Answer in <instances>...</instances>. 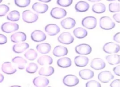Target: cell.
I'll list each match as a JSON object with an SVG mask.
<instances>
[{
    "label": "cell",
    "mask_w": 120,
    "mask_h": 87,
    "mask_svg": "<svg viewBox=\"0 0 120 87\" xmlns=\"http://www.w3.org/2000/svg\"><path fill=\"white\" fill-rule=\"evenodd\" d=\"M120 4L118 2H111L108 5V9L112 13L119 12L120 10Z\"/></svg>",
    "instance_id": "e575fe53"
},
{
    "label": "cell",
    "mask_w": 120,
    "mask_h": 87,
    "mask_svg": "<svg viewBox=\"0 0 120 87\" xmlns=\"http://www.w3.org/2000/svg\"><path fill=\"white\" fill-rule=\"evenodd\" d=\"M8 39L7 37L2 34L0 33V45H3L7 42Z\"/></svg>",
    "instance_id": "ab89813d"
},
{
    "label": "cell",
    "mask_w": 120,
    "mask_h": 87,
    "mask_svg": "<svg viewBox=\"0 0 120 87\" xmlns=\"http://www.w3.org/2000/svg\"><path fill=\"white\" fill-rule=\"evenodd\" d=\"M45 31L49 35L54 36L60 32V29L58 25L54 24H50L45 27Z\"/></svg>",
    "instance_id": "9a60e30c"
},
{
    "label": "cell",
    "mask_w": 120,
    "mask_h": 87,
    "mask_svg": "<svg viewBox=\"0 0 120 87\" xmlns=\"http://www.w3.org/2000/svg\"><path fill=\"white\" fill-rule=\"evenodd\" d=\"M68 52V49L61 45L56 46L53 48L52 54L56 57H61L63 56L66 55Z\"/></svg>",
    "instance_id": "e0dca14e"
},
{
    "label": "cell",
    "mask_w": 120,
    "mask_h": 87,
    "mask_svg": "<svg viewBox=\"0 0 120 87\" xmlns=\"http://www.w3.org/2000/svg\"><path fill=\"white\" fill-rule=\"evenodd\" d=\"M22 19L27 23H33L38 19V15L30 10H25L22 12Z\"/></svg>",
    "instance_id": "7a4b0ae2"
},
{
    "label": "cell",
    "mask_w": 120,
    "mask_h": 87,
    "mask_svg": "<svg viewBox=\"0 0 120 87\" xmlns=\"http://www.w3.org/2000/svg\"><path fill=\"white\" fill-rule=\"evenodd\" d=\"M27 39L26 34L22 32H17L12 34L10 36V40L14 43H21Z\"/></svg>",
    "instance_id": "5bb4252c"
},
{
    "label": "cell",
    "mask_w": 120,
    "mask_h": 87,
    "mask_svg": "<svg viewBox=\"0 0 120 87\" xmlns=\"http://www.w3.org/2000/svg\"><path fill=\"white\" fill-rule=\"evenodd\" d=\"M99 24L100 27L105 30L112 29L115 26V24L113 21L108 16H104L99 19Z\"/></svg>",
    "instance_id": "6da1fadb"
},
{
    "label": "cell",
    "mask_w": 120,
    "mask_h": 87,
    "mask_svg": "<svg viewBox=\"0 0 120 87\" xmlns=\"http://www.w3.org/2000/svg\"><path fill=\"white\" fill-rule=\"evenodd\" d=\"M2 1V0H0V3Z\"/></svg>",
    "instance_id": "c3c4849f"
},
{
    "label": "cell",
    "mask_w": 120,
    "mask_h": 87,
    "mask_svg": "<svg viewBox=\"0 0 120 87\" xmlns=\"http://www.w3.org/2000/svg\"><path fill=\"white\" fill-rule=\"evenodd\" d=\"M19 28V25L17 23L9 22L4 23L1 26L2 31L7 33L14 32L18 30Z\"/></svg>",
    "instance_id": "8992f818"
},
{
    "label": "cell",
    "mask_w": 120,
    "mask_h": 87,
    "mask_svg": "<svg viewBox=\"0 0 120 87\" xmlns=\"http://www.w3.org/2000/svg\"><path fill=\"white\" fill-rule=\"evenodd\" d=\"M9 10V7L5 5H0V16H4Z\"/></svg>",
    "instance_id": "74e56055"
},
{
    "label": "cell",
    "mask_w": 120,
    "mask_h": 87,
    "mask_svg": "<svg viewBox=\"0 0 120 87\" xmlns=\"http://www.w3.org/2000/svg\"><path fill=\"white\" fill-rule=\"evenodd\" d=\"M105 63L102 59L100 58H93L90 63L91 68L96 70L103 69L105 68Z\"/></svg>",
    "instance_id": "7c38bea8"
},
{
    "label": "cell",
    "mask_w": 120,
    "mask_h": 87,
    "mask_svg": "<svg viewBox=\"0 0 120 87\" xmlns=\"http://www.w3.org/2000/svg\"><path fill=\"white\" fill-rule=\"evenodd\" d=\"M31 1L30 0H15L14 2L15 4L20 8H25L28 6Z\"/></svg>",
    "instance_id": "d590c367"
},
{
    "label": "cell",
    "mask_w": 120,
    "mask_h": 87,
    "mask_svg": "<svg viewBox=\"0 0 120 87\" xmlns=\"http://www.w3.org/2000/svg\"><path fill=\"white\" fill-rule=\"evenodd\" d=\"M38 68V66L37 64L35 63H30L26 68V71L29 73H35Z\"/></svg>",
    "instance_id": "836d02e7"
},
{
    "label": "cell",
    "mask_w": 120,
    "mask_h": 87,
    "mask_svg": "<svg viewBox=\"0 0 120 87\" xmlns=\"http://www.w3.org/2000/svg\"></svg>",
    "instance_id": "681fc988"
},
{
    "label": "cell",
    "mask_w": 120,
    "mask_h": 87,
    "mask_svg": "<svg viewBox=\"0 0 120 87\" xmlns=\"http://www.w3.org/2000/svg\"><path fill=\"white\" fill-rule=\"evenodd\" d=\"M72 3V0H58L57 1V3L58 5L64 7H68L70 6Z\"/></svg>",
    "instance_id": "8d00e7d4"
},
{
    "label": "cell",
    "mask_w": 120,
    "mask_h": 87,
    "mask_svg": "<svg viewBox=\"0 0 120 87\" xmlns=\"http://www.w3.org/2000/svg\"><path fill=\"white\" fill-rule=\"evenodd\" d=\"M39 1H40V2H42V3H47V2H50L51 0H39Z\"/></svg>",
    "instance_id": "bcb514c9"
},
{
    "label": "cell",
    "mask_w": 120,
    "mask_h": 87,
    "mask_svg": "<svg viewBox=\"0 0 120 87\" xmlns=\"http://www.w3.org/2000/svg\"><path fill=\"white\" fill-rule=\"evenodd\" d=\"M31 40L36 42H40L45 40L46 39V35L42 31L36 30L31 33Z\"/></svg>",
    "instance_id": "30bf717a"
},
{
    "label": "cell",
    "mask_w": 120,
    "mask_h": 87,
    "mask_svg": "<svg viewBox=\"0 0 120 87\" xmlns=\"http://www.w3.org/2000/svg\"><path fill=\"white\" fill-rule=\"evenodd\" d=\"M58 66L62 68L69 67L72 65L71 59L68 57H63L59 58L57 62Z\"/></svg>",
    "instance_id": "d4e9b609"
},
{
    "label": "cell",
    "mask_w": 120,
    "mask_h": 87,
    "mask_svg": "<svg viewBox=\"0 0 120 87\" xmlns=\"http://www.w3.org/2000/svg\"><path fill=\"white\" fill-rule=\"evenodd\" d=\"M89 58L84 55H77L74 58V63L77 67H82L86 66L89 63Z\"/></svg>",
    "instance_id": "ffe728a7"
},
{
    "label": "cell",
    "mask_w": 120,
    "mask_h": 87,
    "mask_svg": "<svg viewBox=\"0 0 120 87\" xmlns=\"http://www.w3.org/2000/svg\"><path fill=\"white\" fill-rule=\"evenodd\" d=\"M92 11L97 14L104 13L106 10L105 5L102 2H97L94 3L91 8Z\"/></svg>",
    "instance_id": "f1b7e54d"
},
{
    "label": "cell",
    "mask_w": 120,
    "mask_h": 87,
    "mask_svg": "<svg viewBox=\"0 0 120 87\" xmlns=\"http://www.w3.org/2000/svg\"><path fill=\"white\" fill-rule=\"evenodd\" d=\"M90 8L89 4L85 1H79L75 6V8L76 12H84L87 11Z\"/></svg>",
    "instance_id": "7402d4cb"
},
{
    "label": "cell",
    "mask_w": 120,
    "mask_h": 87,
    "mask_svg": "<svg viewBox=\"0 0 120 87\" xmlns=\"http://www.w3.org/2000/svg\"><path fill=\"white\" fill-rule=\"evenodd\" d=\"M38 55V53L35 50L32 48L29 49L24 54V57L30 61L35 60Z\"/></svg>",
    "instance_id": "d6a6232c"
},
{
    "label": "cell",
    "mask_w": 120,
    "mask_h": 87,
    "mask_svg": "<svg viewBox=\"0 0 120 87\" xmlns=\"http://www.w3.org/2000/svg\"><path fill=\"white\" fill-rule=\"evenodd\" d=\"M120 13L119 12L116 13L113 15V18L114 20L118 23H120Z\"/></svg>",
    "instance_id": "ee69618b"
},
{
    "label": "cell",
    "mask_w": 120,
    "mask_h": 87,
    "mask_svg": "<svg viewBox=\"0 0 120 87\" xmlns=\"http://www.w3.org/2000/svg\"><path fill=\"white\" fill-rule=\"evenodd\" d=\"M98 80L104 83L109 82L114 78V76L109 71H104L99 73L98 76Z\"/></svg>",
    "instance_id": "8fae6325"
},
{
    "label": "cell",
    "mask_w": 120,
    "mask_h": 87,
    "mask_svg": "<svg viewBox=\"0 0 120 87\" xmlns=\"http://www.w3.org/2000/svg\"><path fill=\"white\" fill-rule=\"evenodd\" d=\"M86 87H101L100 83L96 80H91L88 81L85 84Z\"/></svg>",
    "instance_id": "f35d334b"
},
{
    "label": "cell",
    "mask_w": 120,
    "mask_h": 87,
    "mask_svg": "<svg viewBox=\"0 0 120 87\" xmlns=\"http://www.w3.org/2000/svg\"><path fill=\"white\" fill-rule=\"evenodd\" d=\"M79 75L81 79L84 80H88L92 78L94 76L93 71L89 69H84L79 71Z\"/></svg>",
    "instance_id": "603a6c76"
},
{
    "label": "cell",
    "mask_w": 120,
    "mask_h": 87,
    "mask_svg": "<svg viewBox=\"0 0 120 87\" xmlns=\"http://www.w3.org/2000/svg\"><path fill=\"white\" fill-rule=\"evenodd\" d=\"M9 87H22L20 86H19V85H13V86H11Z\"/></svg>",
    "instance_id": "7dc6e473"
},
{
    "label": "cell",
    "mask_w": 120,
    "mask_h": 87,
    "mask_svg": "<svg viewBox=\"0 0 120 87\" xmlns=\"http://www.w3.org/2000/svg\"><path fill=\"white\" fill-rule=\"evenodd\" d=\"M20 12L16 10H12L8 14V15L7 16V19L12 22L17 21L20 19Z\"/></svg>",
    "instance_id": "1f68e13d"
},
{
    "label": "cell",
    "mask_w": 120,
    "mask_h": 87,
    "mask_svg": "<svg viewBox=\"0 0 120 87\" xmlns=\"http://www.w3.org/2000/svg\"><path fill=\"white\" fill-rule=\"evenodd\" d=\"M62 82L66 86L74 87L79 83V79L74 75L68 74L63 77Z\"/></svg>",
    "instance_id": "5b68a950"
},
{
    "label": "cell",
    "mask_w": 120,
    "mask_h": 87,
    "mask_svg": "<svg viewBox=\"0 0 120 87\" xmlns=\"http://www.w3.org/2000/svg\"><path fill=\"white\" fill-rule=\"evenodd\" d=\"M1 70L3 72L7 74H14L17 71L16 69L9 62H5L2 63Z\"/></svg>",
    "instance_id": "ac0fdd59"
},
{
    "label": "cell",
    "mask_w": 120,
    "mask_h": 87,
    "mask_svg": "<svg viewBox=\"0 0 120 87\" xmlns=\"http://www.w3.org/2000/svg\"><path fill=\"white\" fill-rule=\"evenodd\" d=\"M76 24L75 20L72 17H67L63 19L60 22L61 26L65 29H70L73 28Z\"/></svg>",
    "instance_id": "d6986e66"
},
{
    "label": "cell",
    "mask_w": 120,
    "mask_h": 87,
    "mask_svg": "<svg viewBox=\"0 0 120 87\" xmlns=\"http://www.w3.org/2000/svg\"><path fill=\"white\" fill-rule=\"evenodd\" d=\"M29 47V45L26 42H21L15 44L12 47L13 52L15 53L20 54L23 53Z\"/></svg>",
    "instance_id": "44dd1931"
},
{
    "label": "cell",
    "mask_w": 120,
    "mask_h": 87,
    "mask_svg": "<svg viewBox=\"0 0 120 87\" xmlns=\"http://www.w3.org/2000/svg\"><path fill=\"white\" fill-rule=\"evenodd\" d=\"M105 59L110 65H117L120 63V55L117 54H112L107 55Z\"/></svg>",
    "instance_id": "4dcf8cb0"
},
{
    "label": "cell",
    "mask_w": 120,
    "mask_h": 87,
    "mask_svg": "<svg viewBox=\"0 0 120 87\" xmlns=\"http://www.w3.org/2000/svg\"><path fill=\"white\" fill-rule=\"evenodd\" d=\"M75 51L79 55H87L91 53L92 48L89 44L82 43L79 44L75 47Z\"/></svg>",
    "instance_id": "ba28073f"
},
{
    "label": "cell",
    "mask_w": 120,
    "mask_h": 87,
    "mask_svg": "<svg viewBox=\"0 0 120 87\" xmlns=\"http://www.w3.org/2000/svg\"><path fill=\"white\" fill-rule=\"evenodd\" d=\"M120 65H118L115 67H114L113 69V71L115 74L116 75L120 76Z\"/></svg>",
    "instance_id": "b9f144b4"
},
{
    "label": "cell",
    "mask_w": 120,
    "mask_h": 87,
    "mask_svg": "<svg viewBox=\"0 0 120 87\" xmlns=\"http://www.w3.org/2000/svg\"><path fill=\"white\" fill-rule=\"evenodd\" d=\"M4 78V77L3 75L0 73V83L2 82L3 81Z\"/></svg>",
    "instance_id": "f6af8a7d"
},
{
    "label": "cell",
    "mask_w": 120,
    "mask_h": 87,
    "mask_svg": "<svg viewBox=\"0 0 120 87\" xmlns=\"http://www.w3.org/2000/svg\"><path fill=\"white\" fill-rule=\"evenodd\" d=\"M50 15L53 18L59 19L64 17L67 15V11L63 8L54 7L51 9Z\"/></svg>",
    "instance_id": "9c48e42d"
},
{
    "label": "cell",
    "mask_w": 120,
    "mask_h": 87,
    "mask_svg": "<svg viewBox=\"0 0 120 87\" xmlns=\"http://www.w3.org/2000/svg\"><path fill=\"white\" fill-rule=\"evenodd\" d=\"M32 82L37 87H45L49 84V80L43 76H38L34 78Z\"/></svg>",
    "instance_id": "2e32d148"
},
{
    "label": "cell",
    "mask_w": 120,
    "mask_h": 87,
    "mask_svg": "<svg viewBox=\"0 0 120 87\" xmlns=\"http://www.w3.org/2000/svg\"><path fill=\"white\" fill-rule=\"evenodd\" d=\"M32 9L38 13L43 14L48 10V6L46 4L42 2H36L33 4Z\"/></svg>",
    "instance_id": "4fadbf2b"
},
{
    "label": "cell",
    "mask_w": 120,
    "mask_h": 87,
    "mask_svg": "<svg viewBox=\"0 0 120 87\" xmlns=\"http://www.w3.org/2000/svg\"><path fill=\"white\" fill-rule=\"evenodd\" d=\"M103 50L107 54L117 53L120 51V45L113 42H107L104 45Z\"/></svg>",
    "instance_id": "277c9868"
},
{
    "label": "cell",
    "mask_w": 120,
    "mask_h": 87,
    "mask_svg": "<svg viewBox=\"0 0 120 87\" xmlns=\"http://www.w3.org/2000/svg\"><path fill=\"white\" fill-rule=\"evenodd\" d=\"M37 51L41 54H46L49 53L51 50V46L48 43H42L38 44L36 47Z\"/></svg>",
    "instance_id": "cb8c5ba5"
},
{
    "label": "cell",
    "mask_w": 120,
    "mask_h": 87,
    "mask_svg": "<svg viewBox=\"0 0 120 87\" xmlns=\"http://www.w3.org/2000/svg\"><path fill=\"white\" fill-rule=\"evenodd\" d=\"M37 62L40 65H51L53 63V59L49 55H42L38 58Z\"/></svg>",
    "instance_id": "f546056e"
},
{
    "label": "cell",
    "mask_w": 120,
    "mask_h": 87,
    "mask_svg": "<svg viewBox=\"0 0 120 87\" xmlns=\"http://www.w3.org/2000/svg\"><path fill=\"white\" fill-rule=\"evenodd\" d=\"M73 33L74 35L78 39H82L86 37L88 35L87 31L82 27H77L75 28Z\"/></svg>",
    "instance_id": "4316f807"
},
{
    "label": "cell",
    "mask_w": 120,
    "mask_h": 87,
    "mask_svg": "<svg viewBox=\"0 0 120 87\" xmlns=\"http://www.w3.org/2000/svg\"><path fill=\"white\" fill-rule=\"evenodd\" d=\"M54 72V69L52 66H46L41 67L39 71L38 74L41 76H50Z\"/></svg>",
    "instance_id": "83f0119b"
},
{
    "label": "cell",
    "mask_w": 120,
    "mask_h": 87,
    "mask_svg": "<svg viewBox=\"0 0 120 87\" xmlns=\"http://www.w3.org/2000/svg\"><path fill=\"white\" fill-rule=\"evenodd\" d=\"M82 25L88 29L95 28L97 24V20L96 17L93 16H88L83 18L81 22Z\"/></svg>",
    "instance_id": "3957f363"
},
{
    "label": "cell",
    "mask_w": 120,
    "mask_h": 87,
    "mask_svg": "<svg viewBox=\"0 0 120 87\" xmlns=\"http://www.w3.org/2000/svg\"><path fill=\"white\" fill-rule=\"evenodd\" d=\"M12 61L17 65L18 68L20 70L24 69L27 63V60L21 56H15L12 59Z\"/></svg>",
    "instance_id": "484cf974"
},
{
    "label": "cell",
    "mask_w": 120,
    "mask_h": 87,
    "mask_svg": "<svg viewBox=\"0 0 120 87\" xmlns=\"http://www.w3.org/2000/svg\"><path fill=\"white\" fill-rule=\"evenodd\" d=\"M113 39L115 42H116L118 43H120V32H119L115 33L114 35V36L113 37Z\"/></svg>",
    "instance_id": "7bdbcfd3"
},
{
    "label": "cell",
    "mask_w": 120,
    "mask_h": 87,
    "mask_svg": "<svg viewBox=\"0 0 120 87\" xmlns=\"http://www.w3.org/2000/svg\"><path fill=\"white\" fill-rule=\"evenodd\" d=\"M120 81L119 79L113 80L110 84V87H120Z\"/></svg>",
    "instance_id": "60d3db41"
},
{
    "label": "cell",
    "mask_w": 120,
    "mask_h": 87,
    "mask_svg": "<svg viewBox=\"0 0 120 87\" xmlns=\"http://www.w3.org/2000/svg\"><path fill=\"white\" fill-rule=\"evenodd\" d=\"M58 41L63 44L69 45L72 43L74 38L69 32H65L61 33L58 37Z\"/></svg>",
    "instance_id": "52a82bcc"
}]
</instances>
